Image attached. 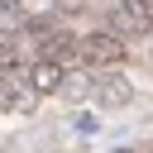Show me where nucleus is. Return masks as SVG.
Instances as JSON below:
<instances>
[{
    "label": "nucleus",
    "instance_id": "1",
    "mask_svg": "<svg viewBox=\"0 0 153 153\" xmlns=\"http://www.w3.org/2000/svg\"><path fill=\"white\" fill-rule=\"evenodd\" d=\"M76 57H81L91 72H100V67H120V62L129 57V43H120L110 29H91V33L76 38Z\"/></svg>",
    "mask_w": 153,
    "mask_h": 153
},
{
    "label": "nucleus",
    "instance_id": "2",
    "mask_svg": "<svg viewBox=\"0 0 153 153\" xmlns=\"http://www.w3.org/2000/svg\"><path fill=\"white\" fill-rule=\"evenodd\" d=\"M86 96H91L100 110H120V105L134 100V81H129L124 72H96V76L86 81Z\"/></svg>",
    "mask_w": 153,
    "mask_h": 153
},
{
    "label": "nucleus",
    "instance_id": "3",
    "mask_svg": "<svg viewBox=\"0 0 153 153\" xmlns=\"http://www.w3.org/2000/svg\"><path fill=\"white\" fill-rule=\"evenodd\" d=\"M38 62L72 67V62H76V33H67V29H53L48 38H38Z\"/></svg>",
    "mask_w": 153,
    "mask_h": 153
},
{
    "label": "nucleus",
    "instance_id": "4",
    "mask_svg": "<svg viewBox=\"0 0 153 153\" xmlns=\"http://www.w3.org/2000/svg\"><path fill=\"white\" fill-rule=\"evenodd\" d=\"M62 81H67V67H57V62H38V67L29 72L33 96H53V91H62Z\"/></svg>",
    "mask_w": 153,
    "mask_h": 153
},
{
    "label": "nucleus",
    "instance_id": "5",
    "mask_svg": "<svg viewBox=\"0 0 153 153\" xmlns=\"http://www.w3.org/2000/svg\"><path fill=\"white\" fill-rule=\"evenodd\" d=\"M105 29H110V33H115V38H120V43H129V38H148V29H143V24H134V19H129V14H124V10H115V14H110V24H105Z\"/></svg>",
    "mask_w": 153,
    "mask_h": 153
},
{
    "label": "nucleus",
    "instance_id": "6",
    "mask_svg": "<svg viewBox=\"0 0 153 153\" xmlns=\"http://www.w3.org/2000/svg\"><path fill=\"white\" fill-rule=\"evenodd\" d=\"M14 72H24V48L14 38H0V76H14Z\"/></svg>",
    "mask_w": 153,
    "mask_h": 153
},
{
    "label": "nucleus",
    "instance_id": "7",
    "mask_svg": "<svg viewBox=\"0 0 153 153\" xmlns=\"http://www.w3.org/2000/svg\"><path fill=\"white\" fill-rule=\"evenodd\" d=\"M120 10H124L134 24H143V29L153 33V0H120Z\"/></svg>",
    "mask_w": 153,
    "mask_h": 153
},
{
    "label": "nucleus",
    "instance_id": "8",
    "mask_svg": "<svg viewBox=\"0 0 153 153\" xmlns=\"http://www.w3.org/2000/svg\"><path fill=\"white\" fill-rule=\"evenodd\" d=\"M24 24V0H0V29H19Z\"/></svg>",
    "mask_w": 153,
    "mask_h": 153
},
{
    "label": "nucleus",
    "instance_id": "9",
    "mask_svg": "<svg viewBox=\"0 0 153 153\" xmlns=\"http://www.w3.org/2000/svg\"><path fill=\"white\" fill-rule=\"evenodd\" d=\"M53 29H57L53 14H33V19H24V33H29V38H48Z\"/></svg>",
    "mask_w": 153,
    "mask_h": 153
},
{
    "label": "nucleus",
    "instance_id": "10",
    "mask_svg": "<svg viewBox=\"0 0 153 153\" xmlns=\"http://www.w3.org/2000/svg\"><path fill=\"white\" fill-rule=\"evenodd\" d=\"M86 0H53V14H81Z\"/></svg>",
    "mask_w": 153,
    "mask_h": 153
},
{
    "label": "nucleus",
    "instance_id": "11",
    "mask_svg": "<svg viewBox=\"0 0 153 153\" xmlns=\"http://www.w3.org/2000/svg\"><path fill=\"white\" fill-rule=\"evenodd\" d=\"M120 153H129V148H120Z\"/></svg>",
    "mask_w": 153,
    "mask_h": 153
}]
</instances>
